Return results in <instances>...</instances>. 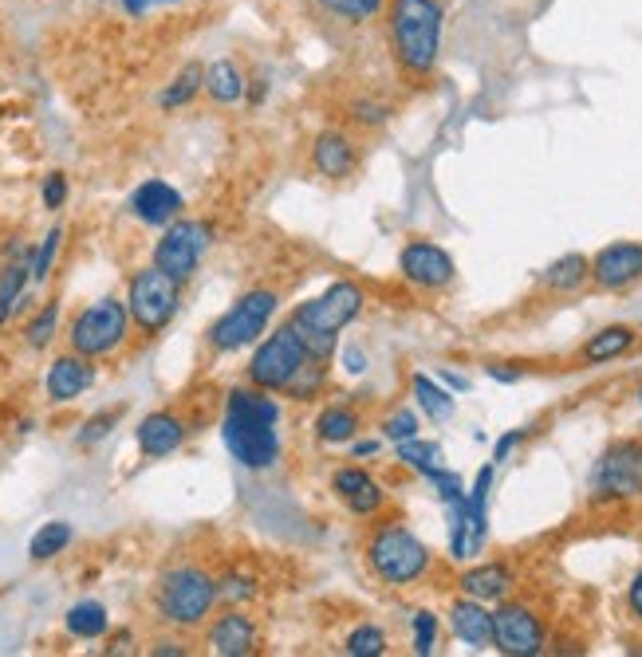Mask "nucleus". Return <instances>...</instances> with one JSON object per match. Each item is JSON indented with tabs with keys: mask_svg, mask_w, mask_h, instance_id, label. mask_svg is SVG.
I'll return each mask as SVG.
<instances>
[{
	"mask_svg": "<svg viewBox=\"0 0 642 657\" xmlns=\"http://www.w3.org/2000/svg\"><path fill=\"white\" fill-rule=\"evenodd\" d=\"M445 32L442 0H387V40L398 71L410 83H425L438 71Z\"/></svg>",
	"mask_w": 642,
	"mask_h": 657,
	"instance_id": "f257e3e1",
	"label": "nucleus"
},
{
	"mask_svg": "<svg viewBox=\"0 0 642 657\" xmlns=\"http://www.w3.org/2000/svg\"><path fill=\"white\" fill-rule=\"evenodd\" d=\"M225 449L245 469H273L280 460V405L268 398V390H233L225 402Z\"/></svg>",
	"mask_w": 642,
	"mask_h": 657,
	"instance_id": "f03ea898",
	"label": "nucleus"
},
{
	"mask_svg": "<svg viewBox=\"0 0 642 657\" xmlns=\"http://www.w3.org/2000/svg\"><path fill=\"white\" fill-rule=\"evenodd\" d=\"M363 311V288L355 280H335L328 291H320L316 300L300 303L292 311V327L303 338V347L316 363H328L335 355V343H340V331L347 327L355 315Z\"/></svg>",
	"mask_w": 642,
	"mask_h": 657,
	"instance_id": "7ed1b4c3",
	"label": "nucleus"
},
{
	"mask_svg": "<svg viewBox=\"0 0 642 657\" xmlns=\"http://www.w3.org/2000/svg\"><path fill=\"white\" fill-rule=\"evenodd\" d=\"M367 564L387 587H410L430 571V552L407 524H383L367 539Z\"/></svg>",
	"mask_w": 642,
	"mask_h": 657,
	"instance_id": "20e7f679",
	"label": "nucleus"
},
{
	"mask_svg": "<svg viewBox=\"0 0 642 657\" xmlns=\"http://www.w3.org/2000/svg\"><path fill=\"white\" fill-rule=\"evenodd\" d=\"M218 602V582L198 567H178L158 582V614L174 626H198Z\"/></svg>",
	"mask_w": 642,
	"mask_h": 657,
	"instance_id": "39448f33",
	"label": "nucleus"
},
{
	"mask_svg": "<svg viewBox=\"0 0 642 657\" xmlns=\"http://www.w3.org/2000/svg\"><path fill=\"white\" fill-rule=\"evenodd\" d=\"M312 363L308 347H303V338L296 335L292 323H284L280 331H273V338H265L261 347H256L253 363H248V382L276 394V390H288L292 378L300 375L303 367Z\"/></svg>",
	"mask_w": 642,
	"mask_h": 657,
	"instance_id": "423d86ee",
	"label": "nucleus"
},
{
	"mask_svg": "<svg viewBox=\"0 0 642 657\" xmlns=\"http://www.w3.org/2000/svg\"><path fill=\"white\" fill-rule=\"evenodd\" d=\"M276 303H280V296L268 288L245 291V296H241V300L209 327V347L229 355V350H241V347H248V343H256V338L265 335Z\"/></svg>",
	"mask_w": 642,
	"mask_h": 657,
	"instance_id": "0eeeda50",
	"label": "nucleus"
},
{
	"mask_svg": "<svg viewBox=\"0 0 642 657\" xmlns=\"http://www.w3.org/2000/svg\"><path fill=\"white\" fill-rule=\"evenodd\" d=\"M181 280H174L170 272H162L158 264L154 268H142L139 276L131 280V296H126V311L131 320L139 323V331L146 335H158L166 323L174 320L181 300Z\"/></svg>",
	"mask_w": 642,
	"mask_h": 657,
	"instance_id": "6e6552de",
	"label": "nucleus"
},
{
	"mask_svg": "<svg viewBox=\"0 0 642 657\" xmlns=\"http://www.w3.org/2000/svg\"><path fill=\"white\" fill-rule=\"evenodd\" d=\"M126 323H131L126 303H119V300L91 303V308L79 311L71 331H67L71 350H79V355H87V358L111 355V350L126 338Z\"/></svg>",
	"mask_w": 642,
	"mask_h": 657,
	"instance_id": "1a4fd4ad",
	"label": "nucleus"
},
{
	"mask_svg": "<svg viewBox=\"0 0 642 657\" xmlns=\"http://www.w3.org/2000/svg\"><path fill=\"white\" fill-rule=\"evenodd\" d=\"M596 500H627L642 492V442H619L591 469Z\"/></svg>",
	"mask_w": 642,
	"mask_h": 657,
	"instance_id": "9d476101",
	"label": "nucleus"
},
{
	"mask_svg": "<svg viewBox=\"0 0 642 657\" xmlns=\"http://www.w3.org/2000/svg\"><path fill=\"white\" fill-rule=\"evenodd\" d=\"M209 248V229L201 221H174L166 236L154 248V264L162 272H170L174 280H189L198 272L201 253Z\"/></svg>",
	"mask_w": 642,
	"mask_h": 657,
	"instance_id": "9b49d317",
	"label": "nucleus"
},
{
	"mask_svg": "<svg viewBox=\"0 0 642 657\" xmlns=\"http://www.w3.org/2000/svg\"><path fill=\"white\" fill-rule=\"evenodd\" d=\"M492 646L509 657H536L544 649V622L520 602H505L492 611Z\"/></svg>",
	"mask_w": 642,
	"mask_h": 657,
	"instance_id": "f8f14e48",
	"label": "nucleus"
},
{
	"mask_svg": "<svg viewBox=\"0 0 642 657\" xmlns=\"http://www.w3.org/2000/svg\"><path fill=\"white\" fill-rule=\"evenodd\" d=\"M398 268H402V276L422 291L450 288L457 276L454 256L445 253V248L430 245V241H410V245L402 248V256H398Z\"/></svg>",
	"mask_w": 642,
	"mask_h": 657,
	"instance_id": "ddd939ff",
	"label": "nucleus"
},
{
	"mask_svg": "<svg viewBox=\"0 0 642 657\" xmlns=\"http://www.w3.org/2000/svg\"><path fill=\"white\" fill-rule=\"evenodd\" d=\"M591 280L604 291L631 288L642 280V245L639 241H615V245L599 248L591 260Z\"/></svg>",
	"mask_w": 642,
	"mask_h": 657,
	"instance_id": "4468645a",
	"label": "nucleus"
},
{
	"mask_svg": "<svg viewBox=\"0 0 642 657\" xmlns=\"http://www.w3.org/2000/svg\"><path fill=\"white\" fill-rule=\"evenodd\" d=\"M312 166H316V174H323L328 181L351 178V174H355V166H359V151H355L351 134L340 131V126H328V131L316 134Z\"/></svg>",
	"mask_w": 642,
	"mask_h": 657,
	"instance_id": "2eb2a0df",
	"label": "nucleus"
},
{
	"mask_svg": "<svg viewBox=\"0 0 642 657\" xmlns=\"http://www.w3.org/2000/svg\"><path fill=\"white\" fill-rule=\"evenodd\" d=\"M331 489H335V497L343 500V504L355 512V516H375L378 508L387 504V492H383V485H378L375 477H370L367 469H359V465H351V469H340L335 477H331Z\"/></svg>",
	"mask_w": 642,
	"mask_h": 657,
	"instance_id": "dca6fc26",
	"label": "nucleus"
},
{
	"mask_svg": "<svg viewBox=\"0 0 642 657\" xmlns=\"http://www.w3.org/2000/svg\"><path fill=\"white\" fill-rule=\"evenodd\" d=\"M95 382V367L87 363V355L71 350V355H59L47 370V398L52 402H76L84 390H91Z\"/></svg>",
	"mask_w": 642,
	"mask_h": 657,
	"instance_id": "f3484780",
	"label": "nucleus"
},
{
	"mask_svg": "<svg viewBox=\"0 0 642 657\" xmlns=\"http://www.w3.org/2000/svg\"><path fill=\"white\" fill-rule=\"evenodd\" d=\"M261 634H256V622L241 611H229L221 614L213 626H209V649L218 657H245L256 649Z\"/></svg>",
	"mask_w": 642,
	"mask_h": 657,
	"instance_id": "a211bd4d",
	"label": "nucleus"
},
{
	"mask_svg": "<svg viewBox=\"0 0 642 657\" xmlns=\"http://www.w3.org/2000/svg\"><path fill=\"white\" fill-rule=\"evenodd\" d=\"M131 213L139 216L142 225H170L174 216L181 213V193L166 181H142L131 198Z\"/></svg>",
	"mask_w": 642,
	"mask_h": 657,
	"instance_id": "6ab92c4d",
	"label": "nucleus"
},
{
	"mask_svg": "<svg viewBox=\"0 0 642 657\" xmlns=\"http://www.w3.org/2000/svg\"><path fill=\"white\" fill-rule=\"evenodd\" d=\"M450 626H454V634L465 642V646L473 649H489L492 646V614L485 611L482 599H457L454 606H450Z\"/></svg>",
	"mask_w": 642,
	"mask_h": 657,
	"instance_id": "aec40b11",
	"label": "nucleus"
},
{
	"mask_svg": "<svg viewBox=\"0 0 642 657\" xmlns=\"http://www.w3.org/2000/svg\"><path fill=\"white\" fill-rule=\"evenodd\" d=\"M181 442H186L181 417H174V413H151V417H142L139 449L146 453V457H166V453H174Z\"/></svg>",
	"mask_w": 642,
	"mask_h": 657,
	"instance_id": "412c9836",
	"label": "nucleus"
},
{
	"mask_svg": "<svg viewBox=\"0 0 642 657\" xmlns=\"http://www.w3.org/2000/svg\"><path fill=\"white\" fill-rule=\"evenodd\" d=\"M462 591L469 599H482V602H501L505 594L512 591V571L505 564H482L473 567V571L462 575Z\"/></svg>",
	"mask_w": 642,
	"mask_h": 657,
	"instance_id": "4be33fe9",
	"label": "nucleus"
},
{
	"mask_svg": "<svg viewBox=\"0 0 642 657\" xmlns=\"http://www.w3.org/2000/svg\"><path fill=\"white\" fill-rule=\"evenodd\" d=\"M245 87H248L245 71H241L233 59H218V64L206 67V91L213 103H225V107L241 103V99H245Z\"/></svg>",
	"mask_w": 642,
	"mask_h": 657,
	"instance_id": "5701e85b",
	"label": "nucleus"
},
{
	"mask_svg": "<svg viewBox=\"0 0 642 657\" xmlns=\"http://www.w3.org/2000/svg\"><path fill=\"white\" fill-rule=\"evenodd\" d=\"M363 430V417L351 405H328V410L316 417V437L323 445H347L355 442V433Z\"/></svg>",
	"mask_w": 642,
	"mask_h": 657,
	"instance_id": "b1692460",
	"label": "nucleus"
},
{
	"mask_svg": "<svg viewBox=\"0 0 642 657\" xmlns=\"http://www.w3.org/2000/svg\"><path fill=\"white\" fill-rule=\"evenodd\" d=\"M410 390H414L418 410H422L430 422H450V417H454V394H450L445 386H438L430 375L410 378Z\"/></svg>",
	"mask_w": 642,
	"mask_h": 657,
	"instance_id": "393cba45",
	"label": "nucleus"
},
{
	"mask_svg": "<svg viewBox=\"0 0 642 657\" xmlns=\"http://www.w3.org/2000/svg\"><path fill=\"white\" fill-rule=\"evenodd\" d=\"M489 492H492V465H485L469 489V524H473V544H477V552H482L485 532H489Z\"/></svg>",
	"mask_w": 642,
	"mask_h": 657,
	"instance_id": "a878e982",
	"label": "nucleus"
},
{
	"mask_svg": "<svg viewBox=\"0 0 642 657\" xmlns=\"http://www.w3.org/2000/svg\"><path fill=\"white\" fill-rule=\"evenodd\" d=\"M634 331L631 327H604L599 335H591L584 343V363H611L623 350H631Z\"/></svg>",
	"mask_w": 642,
	"mask_h": 657,
	"instance_id": "bb28decb",
	"label": "nucleus"
},
{
	"mask_svg": "<svg viewBox=\"0 0 642 657\" xmlns=\"http://www.w3.org/2000/svg\"><path fill=\"white\" fill-rule=\"evenodd\" d=\"M29 276H32V256L20 253V260H12L9 268H4V276H0V323H9V315H12V308H16Z\"/></svg>",
	"mask_w": 642,
	"mask_h": 657,
	"instance_id": "cd10ccee",
	"label": "nucleus"
},
{
	"mask_svg": "<svg viewBox=\"0 0 642 657\" xmlns=\"http://www.w3.org/2000/svg\"><path fill=\"white\" fill-rule=\"evenodd\" d=\"M67 630L76 634V638H103L107 634V606L103 602H76L71 611H67Z\"/></svg>",
	"mask_w": 642,
	"mask_h": 657,
	"instance_id": "c85d7f7f",
	"label": "nucleus"
},
{
	"mask_svg": "<svg viewBox=\"0 0 642 657\" xmlns=\"http://www.w3.org/2000/svg\"><path fill=\"white\" fill-rule=\"evenodd\" d=\"M71 524H64V520H52V524H44L36 535H32V544H29V555L32 559H56L59 552H67V544H71Z\"/></svg>",
	"mask_w": 642,
	"mask_h": 657,
	"instance_id": "c756f323",
	"label": "nucleus"
},
{
	"mask_svg": "<svg viewBox=\"0 0 642 657\" xmlns=\"http://www.w3.org/2000/svg\"><path fill=\"white\" fill-rule=\"evenodd\" d=\"M201 87H206V67H201V64H189V67H181V76L174 79V83L166 87V91H162L158 103L166 107V111H178V107H186L189 99H193V94L201 91Z\"/></svg>",
	"mask_w": 642,
	"mask_h": 657,
	"instance_id": "7c9ffc66",
	"label": "nucleus"
},
{
	"mask_svg": "<svg viewBox=\"0 0 642 657\" xmlns=\"http://www.w3.org/2000/svg\"><path fill=\"white\" fill-rule=\"evenodd\" d=\"M395 453L407 469L422 472V477H430V472L442 469V449H438L434 442H418V437H410V442H398Z\"/></svg>",
	"mask_w": 642,
	"mask_h": 657,
	"instance_id": "2f4dec72",
	"label": "nucleus"
},
{
	"mask_svg": "<svg viewBox=\"0 0 642 657\" xmlns=\"http://www.w3.org/2000/svg\"><path fill=\"white\" fill-rule=\"evenodd\" d=\"M328 16L347 20V24H367L378 12H387V0H316Z\"/></svg>",
	"mask_w": 642,
	"mask_h": 657,
	"instance_id": "473e14b6",
	"label": "nucleus"
},
{
	"mask_svg": "<svg viewBox=\"0 0 642 657\" xmlns=\"http://www.w3.org/2000/svg\"><path fill=\"white\" fill-rule=\"evenodd\" d=\"M587 276H591V264H587L584 256L572 253V256H564V260L552 264L549 272H544V283H549L552 291H576Z\"/></svg>",
	"mask_w": 642,
	"mask_h": 657,
	"instance_id": "72a5a7b5",
	"label": "nucleus"
},
{
	"mask_svg": "<svg viewBox=\"0 0 642 657\" xmlns=\"http://www.w3.org/2000/svg\"><path fill=\"white\" fill-rule=\"evenodd\" d=\"M387 634L378 626H355L347 634V642H343V649H347L351 657H383L387 654Z\"/></svg>",
	"mask_w": 642,
	"mask_h": 657,
	"instance_id": "f704fd0d",
	"label": "nucleus"
},
{
	"mask_svg": "<svg viewBox=\"0 0 642 657\" xmlns=\"http://www.w3.org/2000/svg\"><path fill=\"white\" fill-rule=\"evenodd\" d=\"M351 119L359 126H387L390 123V114H395V107L390 103H378V99H355L351 103Z\"/></svg>",
	"mask_w": 642,
	"mask_h": 657,
	"instance_id": "c9c22d12",
	"label": "nucleus"
},
{
	"mask_svg": "<svg viewBox=\"0 0 642 657\" xmlns=\"http://www.w3.org/2000/svg\"><path fill=\"white\" fill-rule=\"evenodd\" d=\"M320 386H323V363H308V367L300 370V375L292 378V386H288V394L292 398H300V402H308V398H316L320 394Z\"/></svg>",
	"mask_w": 642,
	"mask_h": 657,
	"instance_id": "e433bc0d",
	"label": "nucleus"
},
{
	"mask_svg": "<svg viewBox=\"0 0 642 657\" xmlns=\"http://www.w3.org/2000/svg\"><path fill=\"white\" fill-rule=\"evenodd\" d=\"M383 437L387 442H410V437H418V413H410V410H395L383 422Z\"/></svg>",
	"mask_w": 642,
	"mask_h": 657,
	"instance_id": "4c0bfd02",
	"label": "nucleus"
},
{
	"mask_svg": "<svg viewBox=\"0 0 642 657\" xmlns=\"http://www.w3.org/2000/svg\"><path fill=\"white\" fill-rule=\"evenodd\" d=\"M56 320H59V308L56 303H47L36 320L29 323V347H47L52 335H56Z\"/></svg>",
	"mask_w": 642,
	"mask_h": 657,
	"instance_id": "58836bf2",
	"label": "nucleus"
},
{
	"mask_svg": "<svg viewBox=\"0 0 642 657\" xmlns=\"http://www.w3.org/2000/svg\"><path fill=\"white\" fill-rule=\"evenodd\" d=\"M434 646H438V619L430 611H418L414 614V654L418 657L434 654Z\"/></svg>",
	"mask_w": 642,
	"mask_h": 657,
	"instance_id": "ea45409f",
	"label": "nucleus"
},
{
	"mask_svg": "<svg viewBox=\"0 0 642 657\" xmlns=\"http://www.w3.org/2000/svg\"><path fill=\"white\" fill-rule=\"evenodd\" d=\"M59 229H52V233L44 236V245L36 248V256H32V280H44L47 272H52V264H56V253H59Z\"/></svg>",
	"mask_w": 642,
	"mask_h": 657,
	"instance_id": "a19ab883",
	"label": "nucleus"
},
{
	"mask_svg": "<svg viewBox=\"0 0 642 657\" xmlns=\"http://www.w3.org/2000/svg\"><path fill=\"white\" fill-rule=\"evenodd\" d=\"M430 485L438 489L442 504H454V500H465V497H469V492H465V485H462V477H454V472H445V469L430 472Z\"/></svg>",
	"mask_w": 642,
	"mask_h": 657,
	"instance_id": "79ce46f5",
	"label": "nucleus"
},
{
	"mask_svg": "<svg viewBox=\"0 0 642 657\" xmlns=\"http://www.w3.org/2000/svg\"><path fill=\"white\" fill-rule=\"evenodd\" d=\"M114 422H119V413H95L91 422H87L84 430H79V445H95L99 437H107Z\"/></svg>",
	"mask_w": 642,
	"mask_h": 657,
	"instance_id": "37998d69",
	"label": "nucleus"
},
{
	"mask_svg": "<svg viewBox=\"0 0 642 657\" xmlns=\"http://www.w3.org/2000/svg\"><path fill=\"white\" fill-rule=\"evenodd\" d=\"M64 198H67V178H64V174H52V178L44 181V205L59 209V205H64Z\"/></svg>",
	"mask_w": 642,
	"mask_h": 657,
	"instance_id": "c03bdc74",
	"label": "nucleus"
},
{
	"mask_svg": "<svg viewBox=\"0 0 642 657\" xmlns=\"http://www.w3.org/2000/svg\"><path fill=\"white\" fill-rule=\"evenodd\" d=\"M627 606H631V614L642 622V571L634 575V582H631V591H627Z\"/></svg>",
	"mask_w": 642,
	"mask_h": 657,
	"instance_id": "a18cd8bd",
	"label": "nucleus"
},
{
	"mask_svg": "<svg viewBox=\"0 0 642 657\" xmlns=\"http://www.w3.org/2000/svg\"><path fill=\"white\" fill-rule=\"evenodd\" d=\"M158 4H174V0H123V9L131 12V16H146V12L158 9Z\"/></svg>",
	"mask_w": 642,
	"mask_h": 657,
	"instance_id": "49530a36",
	"label": "nucleus"
},
{
	"mask_svg": "<svg viewBox=\"0 0 642 657\" xmlns=\"http://www.w3.org/2000/svg\"><path fill=\"white\" fill-rule=\"evenodd\" d=\"M225 594H229V599H253V582H248V579H229Z\"/></svg>",
	"mask_w": 642,
	"mask_h": 657,
	"instance_id": "de8ad7c7",
	"label": "nucleus"
},
{
	"mask_svg": "<svg viewBox=\"0 0 642 657\" xmlns=\"http://www.w3.org/2000/svg\"><path fill=\"white\" fill-rule=\"evenodd\" d=\"M517 442H520V433H505L501 442H497V449H492V460H505L512 449H517Z\"/></svg>",
	"mask_w": 642,
	"mask_h": 657,
	"instance_id": "09e8293b",
	"label": "nucleus"
},
{
	"mask_svg": "<svg viewBox=\"0 0 642 657\" xmlns=\"http://www.w3.org/2000/svg\"><path fill=\"white\" fill-rule=\"evenodd\" d=\"M489 378H492V382H520V370L497 367V363H489Z\"/></svg>",
	"mask_w": 642,
	"mask_h": 657,
	"instance_id": "8fccbe9b",
	"label": "nucleus"
},
{
	"mask_svg": "<svg viewBox=\"0 0 642 657\" xmlns=\"http://www.w3.org/2000/svg\"><path fill=\"white\" fill-rule=\"evenodd\" d=\"M363 367H367V363H363V355H359L355 347H351V350H347V370H351V375H359Z\"/></svg>",
	"mask_w": 642,
	"mask_h": 657,
	"instance_id": "3c124183",
	"label": "nucleus"
},
{
	"mask_svg": "<svg viewBox=\"0 0 642 657\" xmlns=\"http://www.w3.org/2000/svg\"><path fill=\"white\" fill-rule=\"evenodd\" d=\"M445 386H450V390H469V378H462V375H450V370H445Z\"/></svg>",
	"mask_w": 642,
	"mask_h": 657,
	"instance_id": "603ef678",
	"label": "nucleus"
},
{
	"mask_svg": "<svg viewBox=\"0 0 642 657\" xmlns=\"http://www.w3.org/2000/svg\"><path fill=\"white\" fill-rule=\"evenodd\" d=\"M378 453V442H359L355 445V457H375Z\"/></svg>",
	"mask_w": 642,
	"mask_h": 657,
	"instance_id": "864d4df0",
	"label": "nucleus"
},
{
	"mask_svg": "<svg viewBox=\"0 0 642 657\" xmlns=\"http://www.w3.org/2000/svg\"><path fill=\"white\" fill-rule=\"evenodd\" d=\"M154 654H181V646H174V642H158V646H154Z\"/></svg>",
	"mask_w": 642,
	"mask_h": 657,
	"instance_id": "5fc2aeb1",
	"label": "nucleus"
},
{
	"mask_svg": "<svg viewBox=\"0 0 642 657\" xmlns=\"http://www.w3.org/2000/svg\"><path fill=\"white\" fill-rule=\"evenodd\" d=\"M639 402H642V394H639Z\"/></svg>",
	"mask_w": 642,
	"mask_h": 657,
	"instance_id": "6e6d98bb",
	"label": "nucleus"
}]
</instances>
